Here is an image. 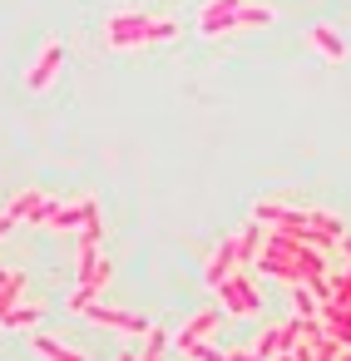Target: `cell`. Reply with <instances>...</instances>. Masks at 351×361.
<instances>
[{
    "label": "cell",
    "instance_id": "6da1fadb",
    "mask_svg": "<svg viewBox=\"0 0 351 361\" xmlns=\"http://www.w3.org/2000/svg\"><path fill=\"white\" fill-rule=\"evenodd\" d=\"M164 40H178L173 16H154L139 6H119L104 16V45L109 50H139V45H164Z\"/></svg>",
    "mask_w": 351,
    "mask_h": 361
},
{
    "label": "cell",
    "instance_id": "7a4b0ae2",
    "mask_svg": "<svg viewBox=\"0 0 351 361\" xmlns=\"http://www.w3.org/2000/svg\"><path fill=\"white\" fill-rule=\"evenodd\" d=\"M213 297H218L223 317H257V312H262V292H257V272H252V267L228 272V277L213 287Z\"/></svg>",
    "mask_w": 351,
    "mask_h": 361
},
{
    "label": "cell",
    "instance_id": "3957f363",
    "mask_svg": "<svg viewBox=\"0 0 351 361\" xmlns=\"http://www.w3.org/2000/svg\"><path fill=\"white\" fill-rule=\"evenodd\" d=\"M90 213H99L94 193H75V198H45L30 223H35V228H55V233H80Z\"/></svg>",
    "mask_w": 351,
    "mask_h": 361
},
{
    "label": "cell",
    "instance_id": "277c9868",
    "mask_svg": "<svg viewBox=\"0 0 351 361\" xmlns=\"http://www.w3.org/2000/svg\"><path fill=\"white\" fill-rule=\"evenodd\" d=\"M90 326H99V331H119V336H134V341H144L149 336V317H134V312H124V307H109V302H90L85 312H80Z\"/></svg>",
    "mask_w": 351,
    "mask_h": 361
},
{
    "label": "cell",
    "instance_id": "5b68a950",
    "mask_svg": "<svg viewBox=\"0 0 351 361\" xmlns=\"http://www.w3.org/2000/svg\"><path fill=\"white\" fill-rule=\"evenodd\" d=\"M65 60H70V45H65L60 35H50V40H45V50H40V55L30 60V70H25V90H30V94H45V90L60 80Z\"/></svg>",
    "mask_w": 351,
    "mask_h": 361
},
{
    "label": "cell",
    "instance_id": "8992f818",
    "mask_svg": "<svg viewBox=\"0 0 351 361\" xmlns=\"http://www.w3.org/2000/svg\"><path fill=\"white\" fill-rule=\"evenodd\" d=\"M242 6H247V0H203L193 30H198L203 40H223V35H228V25H233V16H238Z\"/></svg>",
    "mask_w": 351,
    "mask_h": 361
},
{
    "label": "cell",
    "instance_id": "52a82bcc",
    "mask_svg": "<svg viewBox=\"0 0 351 361\" xmlns=\"http://www.w3.org/2000/svg\"><path fill=\"white\" fill-rule=\"evenodd\" d=\"M104 287H109V257L99 252L90 267H80V282H75V292H70V312H85L90 302H99Z\"/></svg>",
    "mask_w": 351,
    "mask_h": 361
},
{
    "label": "cell",
    "instance_id": "ba28073f",
    "mask_svg": "<svg viewBox=\"0 0 351 361\" xmlns=\"http://www.w3.org/2000/svg\"><path fill=\"white\" fill-rule=\"evenodd\" d=\"M218 322H223V307H198L193 317H183V322H178V331H173L178 356H188V346L208 341V331H218Z\"/></svg>",
    "mask_w": 351,
    "mask_h": 361
},
{
    "label": "cell",
    "instance_id": "9c48e42d",
    "mask_svg": "<svg viewBox=\"0 0 351 361\" xmlns=\"http://www.w3.org/2000/svg\"><path fill=\"white\" fill-rule=\"evenodd\" d=\"M307 45H312L326 65H346V60H351V45H346V35H341L331 20H316V25L307 30Z\"/></svg>",
    "mask_w": 351,
    "mask_h": 361
},
{
    "label": "cell",
    "instance_id": "30bf717a",
    "mask_svg": "<svg viewBox=\"0 0 351 361\" xmlns=\"http://www.w3.org/2000/svg\"><path fill=\"white\" fill-rule=\"evenodd\" d=\"M252 272L257 277H277L282 287H297V282H307V272L287 257V252H277V247H257V257H252Z\"/></svg>",
    "mask_w": 351,
    "mask_h": 361
},
{
    "label": "cell",
    "instance_id": "8fae6325",
    "mask_svg": "<svg viewBox=\"0 0 351 361\" xmlns=\"http://www.w3.org/2000/svg\"><path fill=\"white\" fill-rule=\"evenodd\" d=\"M277 20V11L267 6V0H247V6L233 16V25H228V35H242V30H267Z\"/></svg>",
    "mask_w": 351,
    "mask_h": 361
},
{
    "label": "cell",
    "instance_id": "7c38bea8",
    "mask_svg": "<svg viewBox=\"0 0 351 361\" xmlns=\"http://www.w3.org/2000/svg\"><path fill=\"white\" fill-rule=\"evenodd\" d=\"M316 317H321V326H326V336H336L341 346H351V307H341V302H321L316 307Z\"/></svg>",
    "mask_w": 351,
    "mask_h": 361
},
{
    "label": "cell",
    "instance_id": "4fadbf2b",
    "mask_svg": "<svg viewBox=\"0 0 351 361\" xmlns=\"http://www.w3.org/2000/svg\"><path fill=\"white\" fill-rule=\"evenodd\" d=\"M99 238H104V223H99V213H90V218H85V228H80V247H75V267H90V262L99 257Z\"/></svg>",
    "mask_w": 351,
    "mask_h": 361
},
{
    "label": "cell",
    "instance_id": "5bb4252c",
    "mask_svg": "<svg viewBox=\"0 0 351 361\" xmlns=\"http://www.w3.org/2000/svg\"><path fill=\"white\" fill-rule=\"evenodd\" d=\"M30 346H35V356H40V361H94V356H85V351H75V346L55 341V336H45V331H35V336H30Z\"/></svg>",
    "mask_w": 351,
    "mask_h": 361
},
{
    "label": "cell",
    "instance_id": "9a60e30c",
    "mask_svg": "<svg viewBox=\"0 0 351 361\" xmlns=\"http://www.w3.org/2000/svg\"><path fill=\"white\" fill-rule=\"evenodd\" d=\"M50 193H40V188H20V193H11V203H6V213L16 218V223H30L35 213H40V203H45Z\"/></svg>",
    "mask_w": 351,
    "mask_h": 361
},
{
    "label": "cell",
    "instance_id": "2e32d148",
    "mask_svg": "<svg viewBox=\"0 0 351 361\" xmlns=\"http://www.w3.org/2000/svg\"><path fill=\"white\" fill-rule=\"evenodd\" d=\"M40 317H45V307H40V302H16V307L6 312V322H0V326H11V331H35V326H40Z\"/></svg>",
    "mask_w": 351,
    "mask_h": 361
},
{
    "label": "cell",
    "instance_id": "e0dca14e",
    "mask_svg": "<svg viewBox=\"0 0 351 361\" xmlns=\"http://www.w3.org/2000/svg\"><path fill=\"white\" fill-rule=\"evenodd\" d=\"M20 297H25V272H6V277H0V322H6V312Z\"/></svg>",
    "mask_w": 351,
    "mask_h": 361
},
{
    "label": "cell",
    "instance_id": "ac0fdd59",
    "mask_svg": "<svg viewBox=\"0 0 351 361\" xmlns=\"http://www.w3.org/2000/svg\"><path fill=\"white\" fill-rule=\"evenodd\" d=\"M277 351H282V322L262 326V331H257V341H252V356H257V361H272Z\"/></svg>",
    "mask_w": 351,
    "mask_h": 361
},
{
    "label": "cell",
    "instance_id": "d6986e66",
    "mask_svg": "<svg viewBox=\"0 0 351 361\" xmlns=\"http://www.w3.org/2000/svg\"><path fill=\"white\" fill-rule=\"evenodd\" d=\"M173 346V331H164V326H149V336H144V346H139V361H164V351Z\"/></svg>",
    "mask_w": 351,
    "mask_h": 361
},
{
    "label": "cell",
    "instance_id": "ffe728a7",
    "mask_svg": "<svg viewBox=\"0 0 351 361\" xmlns=\"http://www.w3.org/2000/svg\"><path fill=\"white\" fill-rule=\"evenodd\" d=\"M292 292V317H316V307H321V297L307 287V282H297V287H287Z\"/></svg>",
    "mask_w": 351,
    "mask_h": 361
},
{
    "label": "cell",
    "instance_id": "44dd1931",
    "mask_svg": "<svg viewBox=\"0 0 351 361\" xmlns=\"http://www.w3.org/2000/svg\"><path fill=\"white\" fill-rule=\"evenodd\" d=\"M331 302H341V307H351V267H341V272L331 277Z\"/></svg>",
    "mask_w": 351,
    "mask_h": 361
},
{
    "label": "cell",
    "instance_id": "7402d4cb",
    "mask_svg": "<svg viewBox=\"0 0 351 361\" xmlns=\"http://www.w3.org/2000/svg\"><path fill=\"white\" fill-rule=\"evenodd\" d=\"M183 361H228V351H218V346L198 341V346H188V356H183Z\"/></svg>",
    "mask_w": 351,
    "mask_h": 361
},
{
    "label": "cell",
    "instance_id": "603a6c76",
    "mask_svg": "<svg viewBox=\"0 0 351 361\" xmlns=\"http://www.w3.org/2000/svg\"><path fill=\"white\" fill-rule=\"evenodd\" d=\"M228 361H257L252 346H228Z\"/></svg>",
    "mask_w": 351,
    "mask_h": 361
},
{
    "label": "cell",
    "instance_id": "cb8c5ba5",
    "mask_svg": "<svg viewBox=\"0 0 351 361\" xmlns=\"http://www.w3.org/2000/svg\"><path fill=\"white\" fill-rule=\"evenodd\" d=\"M336 247H341V257H346V267H351V233H341V243H336Z\"/></svg>",
    "mask_w": 351,
    "mask_h": 361
},
{
    "label": "cell",
    "instance_id": "d4e9b609",
    "mask_svg": "<svg viewBox=\"0 0 351 361\" xmlns=\"http://www.w3.org/2000/svg\"><path fill=\"white\" fill-rule=\"evenodd\" d=\"M11 228H16V218H11V213H6V208H0V238H6V233H11Z\"/></svg>",
    "mask_w": 351,
    "mask_h": 361
},
{
    "label": "cell",
    "instance_id": "484cf974",
    "mask_svg": "<svg viewBox=\"0 0 351 361\" xmlns=\"http://www.w3.org/2000/svg\"><path fill=\"white\" fill-rule=\"evenodd\" d=\"M272 361H292V351H277V356H272Z\"/></svg>",
    "mask_w": 351,
    "mask_h": 361
},
{
    "label": "cell",
    "instance_id": "4316f807",
    "mask_svg": "<svg viewBox=\"0 0 351 361\" xmlns=\"http://www.w3.org/2000/svg\"><path fill=\"white\" fill-rule=\"evenodd\" d=\"M336 361H351V346H341V356H336Z\"/></svg>",
    "mask_w": 351,
    "mask_h": 361
},
{
    "label": "cell",
    "instance_id": "83f0119b",
    "mask_svg": "<svg viewBox=\"0 0 351 361\" xmlns=\"http://www.w3.org/2000/svg\"><path fill=\"white\" fill-rule=\"evenodd\" d=\"M119 361H139V351H124V356H119Z\"/></svg>",
    "mask_w": 351,
    "mask_h": 361
},
{
    "label": "cell",
    "instance_id": "f1b7e54d",
    "mask_svg": "<svg viewBox=\"0 0 351 361\" xmlns=\"http://www.w3.org/2000/svg\"><path fill=\"white\" fill-rule=\"evenodd\" d=\"M0 277H6V267H0Z\"/></svg>",
    "mask_w": 351,
    "mask_h": 361
}]
</instances>
